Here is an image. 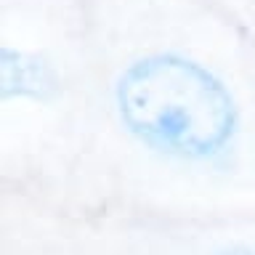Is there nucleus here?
I'll return each mask as SVG.
<instances>
[{
	"label": "nucleus",
	"instance_id": "nucleus-1",
	"mask_svg": "<svg viewBox=\"0 0 255 255\" xmlns=\"http://www.w3.org/2000/svg\"><path fill=\"white\" fill-rule=\"evenodd\" d=\"M88 141L69 202L255 207V40L221 0H85Z\"/></svg>",
	"mask_w": 255,
	"mask_h": 255
},
{
	"label": "nucleus",
	"instance_id": "nucleus-2",
	"mask_svg": "<svg viewBox=\"0 0 255 255\" xmlns=\"http://www.w3.org/2000/svg\"><path fill=\"white\" fill-rule=\"evenodd\" d=\"M85 0H0V178L5 194L69 202L88 141Z\"/></svg>",
	"mask_w": 255,
	"mask_h": 255
},
{
	"label": "nucleus",
	"instance_id": "nucleus-3",
	"mask_svg": "<svg viewBox=\"0 0 255 255\" xmlns=\"http://www.w3.org/2000/svg\"><path fill=\"white\" fill-rule=\"evenodd\" d=\"M221 3L245 24L247 32H250L253 40H255V0H221Z\"/></svg>",
	"mask_w": 255,
	"mask_h": 255
}]
</instances>
